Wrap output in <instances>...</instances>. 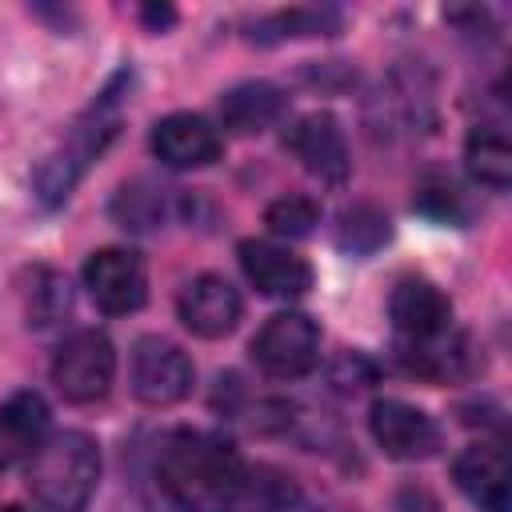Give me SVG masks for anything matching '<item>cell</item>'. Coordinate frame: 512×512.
I'll use <instances>...</instances> for the list:
<instances>
[{
	"instance_id": "6da1fadb",
	"label": "cell",
	"mask_w": 512,
	"mask_h": 512,
	"mask_svg": "<svg viewBox=\"0 0 512 512\" xmlns=\"http://www.w3.org/2000/svg\"><path fill=\"white\" fill-rule=\"evenodd\" d=\"M244 468L248 464L224 436L196 428L172 432L156 460L164 496L184 512H236Z\"/></svg>"
},
{
	"instance_id": "7a4b0ae2",
	"label": "cell",
	"mask_w": 512,
	"mask_h": 512,
	"mask_svg": "<svg viewBox=\"0 0 512 512\" xmlns=\"http://www.w3.org/2000/svg\"><path fill=\"white\" fill-rule=\"evenodd\" d=\"M128 76L120 72L104 92L100 100H92V108L64 132V140L56 148L44 152V160L36 164L32 172V192L44 208H56L72 196V188L80 184V176L88 172V164L108 148V140L116 136V104H120V84Z\"/></svg>"
},
{
	"instance_id": "3957f363",
	"label": "cell",
	"mask_w": 512,
	"mask_h": 512,
	"mask_svg": "<svg viewBox=\"0 0 512 512\" xmlns=\"http://www.w3.org/2000/svg\"><path fill=\"white\" fill-rule=\"evenodd\" d=\"M100 480V448L88 432L64 428L44 436L28 460V492L44 512H84Z\"/></svg>"
},
{
	"instance_id": "277c9868",
	"label": "cell",
	"mask_w": 512,
	"mask_h": 512,
	"mask_svg": "<svg viewBox=\"0 0 512 512\" xmlns=\"http://www.w3.org/2000/svg\"><path fill=\"white\" fill-rule=\"evenodd\" d=\"M116 376V348L100 328L72 332L52 360V384L72 404H92L112 388Z\"/></svg>"
},
{
	"instance_id": "5b68a950",
	"label": "cell",
	"mask_w": 512,
	"mask_h": 512,
	"mask_svg": "<svg viewBox=\"0 0 512 512\" xmlns=\"http://www.w3.org/2000/svg\"><path fill=\"white\" fill-rule=\"evenodd\" d=\"M128 380H132V396L140 404L168 408L192 392V360L180 344H172L164 336H140L132 344Z\"/></svg>"
},
{
	"instance_id": "8992f818",
	"label": "cell",
	"mask_w": 512,
	"mask_h": 512,
	"mask_svg": "<svg viewBox=\"0 0 512 512\" xmlns=\"http://www.w3.org/2000/svg\"><path fill=\"white\" fill-rule=\"evenodd\" d=\"M252 360L276 380H296L320 360V328L304 312H280L252 336Z\"/></svg>"
},
{
	"instance_id": "52a82bcc",
	"label": "cell",
	"mask_w": 512,
	"mask_h": 512,
	"mask_svg": "<svg viewBox=\"0 0 512 512\" xmlns=\"http://www.w3.org/2000/svg\"><path fill=\"white\" fill-rule=\"evenodd\" d=\"M84 288L108 316H128L148 296L144 260L132 248H100L84 260Z\"/></svg>"
},
{
	"instance_id": "ba28073f",
	"label": "cell",
	"mask_w": 512,
	"mask_h": 512,
	"mask_svg": "<svg viewBox=\"0 0 512 512\" xmlns=\"http://www.w3.org/2000/svg\"><path fill=\"white\" fill-rule=\"evenodd\" d=\"M368 428H372V440L392 460H428L440 448L436 420L408 400H392V396L376 400L368 412Z\"/></svg>"
},
{
	"instance_id": "9c48e42d",
	"label": "cell",
	"mask_w": 512,
	"mask_h": 512,
	"mask_svg": "<svg viewBox=\"0 0 512 512\" xmlns=\"http://www.w3.org/2000/svg\"><path fill=\"white\" fill-rule=\"evenodd\" d=\"M240 312H244L240 292H236L224 276H216V272L192 276V280L180 288V296H176V316H180V324H184L192 336H200V340H220V336H228V332L240 324Z\"/></svg>"
},
{
	"instance_id": "30bf717a",
	"label": "cell",
	"mask_w": 512,
	"mask_h": 512,
	"mask_svg": "<svg viewBox=\"0 0 512 512\" xmlns=\"http://www.w3.org/2000/svg\"><path fill=\"white\" fill-rule=\"evenodd\" d=\"M284 144L292 148V156L312 172V176H320L324 184H344L348 180V144H344V132H340V124H336V116H328V112H308V116H300L292 128H288V136H284Z\"/></svg>"
},
{
	"instance_id": "8fae6325",
	"label": "cell",
	"mask_w": 512,
	"mask_h": 512,
	"mask_svg": "<svg viewBox=\"0 0 512 512\" xmlns=\"http://www.w3.org/2000/svg\"><path fill=\"white\" fill-rule=\"evenodd\" d=\"M388 316H392V328L400 332L404 344L432 340V336H440V332L452 328V304H448V296L432 280H420V276H408V280H400L392 288Z\"/></svg>"
},
{
	"instance_id": "7c38bea8",
	"label": "cell",
	"mask_w": 512,
	"mask_h": 512,
	"mask_svg": "<svg viewBox=\"0 0 512 512\" xmlns=\"http://www.w3.org/2000/svg\"><path fill=\"white\" fill-rule=\"evenodd\" d=\"M452 480L480 512H512V472L500 448L492 444L464 448L452 460Z\"/></svg>"
},
{
	"instance_id": "4fadbf2b",
	"label": "cell",
	"mask_w": 512,
	"mask_h": 512,
	"mask_svg": "<svg viewBox=\"0 0 512 512\" xmlns=\"http://www.w3.org/2000/svg\"><path fill=\"white\" fill-rule=\"evenodd\" d=\"M236 252H240L244 276H248L264 296L292 300V296H304V292L312 288V268H308L296 252H288V248H280V244H272V240H240Z\"/></svg>"
},
{
	"instance_id": "5bb4252c",
	"label": "cell",
	"mask_w": 512,
	"mask_h": 512,
	"mask_svg": "<svg viewBox=\"0 0 512 512\" xmlns=\"http://www.w3.org/2000/svg\"><path fill=\"white\" fill-rule=\"evenodd\" d=\"M152 152L168 168H204L220 156V132L196 112H172L152 128Z\"/></svg>"
},
{
	"instance_id": "9a60e30c",
	"label": "cell",
	"mask_w": 512,
	"mask_h": 512,
	"mask_svg": "<svg viewBox=\"0 0 512 512\" xmlns=\"http://www.w3.org/2000/svg\"><path fill=\"white\" fill-rule=\"evenodd\" d=\"M44 432H48V404H44V396L32 392V388L12 392L0 404V472L20 464V460H32L36 448L44 444Z\"/></svg>"
},
{
	"instance_id": "2e32d148",
	"label": "cell",
	"mask_w": 512,
	"mask_h": 512,
	"mask_svg": "<svg viewBox=\"0 0 512 512\" xmlns=\"http://www.w3.org/2000/svg\"><path fill=\"white\" fill-rule=\"evenodd\" d=\"M284 104L288 100L272 80H244L220 96V120H224V128H232L240 136H252V132H264L268 124H276L284 116Z\"/></svg>"
},
{
	"instance_id": "e0dca14e",
	"label": "cell",
	"mask_w": 512,
	"mask_h": 512,
	"mask_svg": "<svg viewBox=\"0 0 512 512\" xmlns=\"http://www.w3.org/2000/svg\"><path fill=\"white\" fill-rule=\"evenodd\" d=\"M464 164H468L476 184L508 188V180H512V144H508L504 128L500 124H476L468 132V144H464Z\"/></svg>"
},
{
	"instance_id": "ac0fdd59",
	"label": "cell",
	"mask_w": 512,
	"mask_h": 512,
	"mask_svg": "<svg viewBox=\"0 0 512 512\" xmlns=\"http://www.w3.org/2000/svg\"><path fill=\"white\" fill-rule=\"evenodd\" d=\"M400 360L408 372H416L424 380H452V376L468 372V344L452 332H440V336L416 340V344L400 340Z\"/></svg>"
},
{
	"instance_id": "d6986e66",
	"label": "cell",
	"mask_w": 512,
	"mask_h": 512,
	"mask_svg": "<svg viewBox=\"0 0 512 512\" xmlns=\"http://www.w3.org/2000/svg\"><path fill=\"white\" fill-rule=\"evenodd\" d=\"M300 504H304L300 500V488L280 468H268V464L244 468L240 508H248V512H296Z\"/></svg>"
},
{
	"instance_id": "ffe728a7",
	"label": "cell",
	"mask_w": 512,
	"mask_h": 512,
	"mask_svg": "<svg viewBox=\"0 0 512 512\" xmlns=\"http://www.w3.org/2000/svg\"><path fill=\"white\" fill-rule=\"evenodd\" d=\"M388 236H392V220L376 204H352L336 220V244L352 256H372L376 248L388 244Z\"/></svg>"
},
{
	"instance_id": "44dd1931",
	"label": "cell",
	"mask_w": 512,
	"mask_h": 512,
	"mask_svg": "<svg viewBox=\"0 0 512 512\" xmlns=\"http://www.w3.org/2000/svg\"><path fill=\"white\" fill-rule=\"evenodd\" d=\"M72 308V288L60 272L52 268H32L28 288H24V312L32 328H52L56 320H64Z\"/></svg>"
},
{
	"instance_id": "7402d4cb",
	"label": "cell",
	"mask_w": 512,
	"mask_h": 512,
	"mask_svg": "<svg viewBox=\"0 0 512 512\" xmlns=\"http://www.w3.org/2000/svg\"><path fill=\"white\" fill-rule=\"evenodd\" d=\"M264 224L272 228V236H288V240H304L316 232L320 224V204L308 196H280L268 204Z\"/></svg>"
},
{
	"instance_id": "603a6c76",
	"label": "cell",
	"mask_w": 512,
	"mask_h": 512,
	"mask_svg": "<svg viewBox=\"0 0 512 512\" xmlns=\"http://www.w3.org/2000/svg\"><path fill=\"white\" fill-rule=\"evenodd\" d=\"M116 216L124 228H156L164 216V196L148 184H124L116 196Z\"/></svg>"
},
{
	"instance_id": "cb8c5ba5",
	"label": "cell",
	"mask_w": 512,
	"mask_h": 512,
	"mask_svg": "<svg viewBox=\"0 0 512 512\" xmlns=\"http://www.w3.org/2000/svg\"><path fill=\"white\" fill-rule=\"evenodd\" d=\"M416 208L436 220H460V196L452 184H424L416 196Z\"/></svg>"
},
{
	"instance_id": "d4e9b609",
	"label": "cell",
	"mask_w": 512,
	"mask_h": 512,
	"mask_svg": "<svg viewBox=\"0 0 512 512\" xmlns=\"http://www.w3.org/2000/svg\"><path fill=\"white\" fill-rule=\"evenodd\" d=\"M140 16H144L148 24H156V32H160L164 24H172V20H176V12H172V8H140Z\"/></svg>"
},
{
	"instance_id": "484cf974",
	"label": "cell",
	"mask_w": 512,
	"mask_h": 512,
	"mask_svg": "<svg viewBox=\"0 0 512 512\" xmlns=\"http://www.w3.org/2000/svg\"><path fill=\"white\" fill-rule=\"evenodd\" d=\"M0 512H28V508H20V504H0Z\"/></svg>"
}]
</instances>
